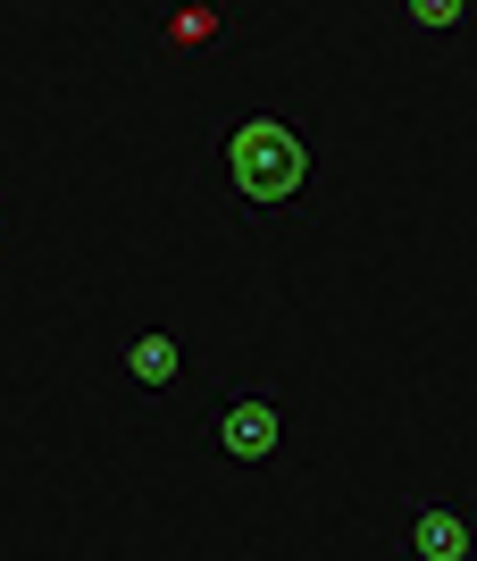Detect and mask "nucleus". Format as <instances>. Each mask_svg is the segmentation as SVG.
I'll use <instances>...</instances> for the list:
<instances>
[{"label":"nucleus","instance_id":"nucleus-1","mask_svg":"<svg viewBox=\"0 0 477 561\" xmlns=\"http://www.w3.org/2000/svg\"><path fill=\"white\" fill-rule=\"evenodd\" d=\"M226 185H235L243 218H293L318 185V142L302 117H243L235 142H226Z\"/></svg>","mask_w":477,"mask_h":561},{"label":"nucleus","instance_id":"nucleus-2","mask_svg":"<svg viewBox=\"0 0 477 561\" xmlns=\"http://www.w3.org/2000/svg\"><path fill=\"white\" fill-rule=\"evenodd\" d=\"M201 445H210L218 461H235V469L277 461V445H286V402L268 394V386H226V394L210 402V420H201Z\"/></svg>","mask_w":477,"mask_h":561},{"label":"nucleus","instance_id":"nucleus-3","mask_svg":"<svg viewBox=\"0 0 477 561\" xmlns=\"http://www.w3.org/2000/svg\"><path fill=\"white\" fill-rule=\"evenodd\" d=\"M252 34V9L243 0H160L151 9V43L167 59H226V50Z\"/></svg>","mask_w":477,"mask_h":561},{"label":"nucleus","instance_id":"nucleus-4","mask_svg":"<svg viewBox=\"0 0 477 561\" xmlns=\"http://www.w3.org/2000/svg\"><path fill=\"white\" fill-rule=\"evenodd\" d=\"M394 545H403L410 561H469L477 553V519H469L461 494H403Z\"/></svg>","mask_w":477,"mask_h":561},{"label":"nucleus","instance_id":"nucleus-5","mask_svg":"<svg viewBox=\"0 0 477 561\" xmlns=\"http://www.w3.org/2000/svg\"><path fill=\"white\" fill-rule=\"evenodd\" d=\"M185 369H193V360H185V344H176L167 328H143L135 344H126V377H135V386H143L151 402H160V394H176V386H185Z\"/></svg>","mask_w":477,"mask_h":561},{"label":"nucleus","instance_id":"nucleus-6","mask_svg":"<svg viewBox=\"0 0 477 561\" xmlns=\"http://www.w3.org/2000/svg\"><path fill=\"white\" fill-rule=\"evenodd\" d=\"M403 18L419 25V34H461V25L477 18V0H403Z\"/></svg>","mask_w":477,"mask_h":561},{"label":"nucleus","instance_id":"nucleus-7","mask_svg":"<svg viewBox=\"0 0 477 561\" xmlns=\"http://www.w3.org/2000/svg\"><path fill=\"white\" fill-rule=\"evenodd\" d=\"M0 243H9V210H0Z\"/></svg>","mask_w":477,"mask_h":561}]
</instances>
